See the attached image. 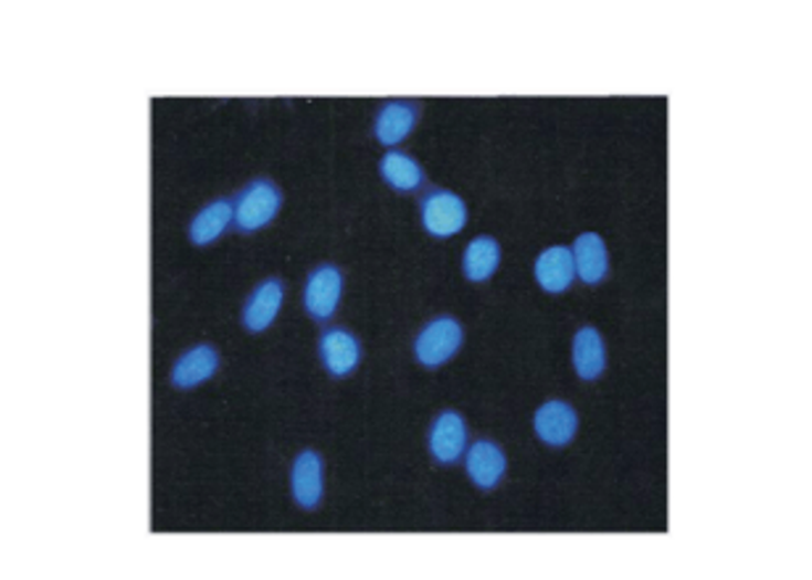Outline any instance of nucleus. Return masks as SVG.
<instances>
[{
    "label": "nucleus",
    "instance_id": "1",
    "mask_svg": "<svg viewBox=\"0 0 812 580\" xmlns=\"http://www.w3.org/2000/svg\"><path fill=\"white\" fill-rule=\"evenodd\" d=\"M283 196L280 190L272 186L270 180H256L251 186H245L235 198V224L243 232H254L267 228L275 220Z\"/></svg>",
    "mask_w": 812,
    "mask_h": 580
},
{
    "label": "nucleus",
    "instance_id": "2",
    "mask_svg": "<svg viewBox=\"0 0 812 580\" xmlns=\"http://www.w3.org/2000/svg\"><path fill=\"white\" fill-rule=\"evenodd\" d=\"M462 338V325L454 317H439L422 327L418 344H414V354H418L420 365L441 367L443 361H449L460 351Z\"/></svg>",
    "mask_w": 812,
    "mask_h": 580
},
{
    "label": "nucleus",
    "instance_id": "3",
    "mask_svg": "<svg viewBox=\"0 0 812 580\" xmlns=\"http://www.w3.org/2000/svg\"><path fill=\"white\" fill-rule=\"evenodd\" d=\"M464 222H467V207L452 190H430L422 198V224L430 235H456L464 228Z\"/></svg>",
    "mask_w": 812,
    "mask_h": 580
},
{
    "label": "nucleus",
    "instance_id": "4",
    "mask_svg": "<svg viewBox=\"0 0 812 580\" xmlns=\"http://www.w3.org/2000/svg\"><path fill=\"white\" fill-rule=\"evenodd\" d=\"M340 291H344V275H340V270L330 267V264L317 267L309 275V280H306L304 291L306 312H309L314 319H319V323L330 319L338 309Z\"/></svg>",
    "mask_w": 812,
    "mask_h": 580
},
{
    "label": "nucleus",
    "instance_id": "5",
    "mask_svg": "<svg viewBox=\"0 0 812 580\" xmlns=\"http://www.w3.org/2000/svg\"><path fill=\"white\" fill-rule=\"evenodd\" d=\"M534 428L544 443H549V446H565V443L576 439L578 414L568 401H546L536 412Z\"/></svg>",
    "mask_w": 812,
    "mask_h": 580
},
{
    "label": "nucleus",
    "instance_id": "6",
    "mask_svg": "<svg viewBox=\"0 0 812 580\" xmlns=\"http://www.w3.org/2000/svg\"><path fill=\"white\" fill-rule=\"evenodd\" d=\"M319 354H323V365L333 378L351 375L361 359L359 340L348 330H344V327H333V330L325 333L323 340H319Z\"/></svg>",
    "mask_w": 812,
    "mask_h": 580
},
{
    "label": "nucleus",
    "instance_id": "7",
    "mask_svg": "<svg viewBox=\"0 0 812 580\" xmlns=\"http://www.w3.org/2000/svg\"><path fill=\"white\" fill-rule=\"evenodd\" d=\"M430 454L441 464H454L467 446V428L456 412H443L430 428Z\"/></svg>",
    "mask_w": 812,
    "mask_h": 580
},
{
    "label": "nucleus",
    "instance_id": "8",
    "mask_svg": "<svg viewBox=\"0 0 812 580\" xmlns=\"http://www.w3.org/2000/svg\"><path fill=\"white\" fill-rule=\"evenodd\" d=\"M291 486H293V499L298 502V507L314 509L323 499V460L314 452H302L293 462L291 473Z\"/></svg>",
    "mask_w": 812,
    "mask_h": 580
},
{
    "label": "nucleus",
    "instance_id": "9",
    "mask_svg": "<svg viewBox=\"0 0 812 580\" xmlns=\"http://www.w3.org/2000/svg\"><path fill=\"white\" fill-rule=\"evenodd\" d=\"M280 306H283V283L280 280H264L259 288L251 293L243 309V325L249 333H264L275 323Z\"/></svg>",
    "mask_w": 812,
    "mask_h": 580
},
{
    "label": "nucleus",
    "instance_id": "10",
    "mask_svg": "<svg viewBox=\"0 0 812 580\" xmlns=\"http://www.w3.org/2000/svg\"><path fill=\"white\" fill-rule=\"evenodd\" d=\"M576 277V259L565 245H551L536 259V280L546 293H562Z\"/></svg>",
    "mask_w": 812,
    "mask_h": 580
},
{
    "label": "nucleus",
    "instance_id": "11",
    "mask_svg": "<svg viewBox=\"0 0 812 580\" xmlns=\"http://www.w3.org/2000/svg\"><path fill=\"white\" fill-rule=\"evenodd\" d=\"M507 470V456L494 441H475L467 452V473L481 488H496Z\"/></svg>",
    "mask_w": 812,
    "mask_h": 580
},
{
    "label": "nucleus",
    "instance_id": "12",
    "mask_svg": "<svg viewBox=\"0 0 812 580\" xmlns=\"http://www.w3.org/2000/svg\"><path fill=\"white\" fill-rule=\"evenodd\" d=\"M572 259H576V272L586 285H597L607 277V267H610V259H607V245L597 232H583L578 235L576 245H572Z\"/></svg>",
    "mask_w": 812,
    "mask_h": 580
},
{
    "label": "nucleus",
    "instance_id": "13",
    "mask_svg": "<svg viewBox=\"0 0 812 580\" xmlns=\"http://www.w3.org/2000/svg\"><path fill=\"white\" fill-rule=\"evenodd\" d=\"M418 125V106L409 101H391L380 108L378 119H375V135L383 146H396L412 133Z\"/></svg>",
    "mask_w": 812,
    "mask_h": 580
},
{
    "label": "nucleus",
    "instance_id": "14",
    "mask_svg": "<svg viewBox=\"0 0 812 580\" xmlns=\"http://www.w3.org/2000/svg\"><path fill=\"white\" fill-rule=\"evenodd\" d=\"M220 367V354L211 346H196L190 351L182 354L177 359L172 370V386L175 388H196L203 380H209L211 375Z\"/></svg>",
    "mask_w": 812,
    "mask_h": 580
},
{
    "label": "nucleus",
    "instance_id": "15",
    "mask_svg": "<svg viewBox=\"0 0 812 580\" xmlns=\"http://www.w3.org/2000/svg\"><path fill=\"white\" fill-rule=\"evenodd\" d=\"M572 365H576V372L583 380H597L604 372L607 351L597 327H583V330L576 333V340H572Z\"/></svg>",
    "mask_w": 812,
    "mask_h": 580
},
{
    "label": "nucleus",
    "instance_id": "16",
    "mask_svg": "<svg viewBox=\"0 0 812 580\" xmlns=\"http://www.w3.org/2000/svg\"><path fill=\"white\" fill-rule=\"evenodd\" d=\"M230 220H235V207H232L228 198H220V201L209 203V207L198 211L196 220L190 222V241L196 245H209L228 230Z\"/></svg>",
    "mask_w": 812,
    "mask_h": 580
},
{
    "label": "nucleus",
    "instance_id": "17",
    "mask_svg": "<svg viewBox=\"0 0 812 580\" xmlns=\"http://www.w3.org/2000/svg\"><path fill=\"white\" fill-rule=\"evenodd\" d=\"M499 262H502L499 243L488 235L475 238V241L467 245V251H464V262H462L464 277L473 280V283H483V280H488L491 275H494L496 267H499Z\"/></svg>",
    "mask_w": 812,
    "mask_h": 580
},
{
    "label": "nucleus",
    "instance_id": "18",
    "mask_svg": "<svg viewBox=\"0 0 812 580\" xmlns=\"http://www.w3.org/2000/svg\"><path fill=\"white\" fill-rule=\"evenodd\" d=\"M380 175H383L388 186L396 190H418L422 186V180H425L420 164L414 161L412 156L401 151H388L383 159H380Z\"/></svg>",
    "mask_w": 812,
    "mask_h": 580
}]
</instances>
